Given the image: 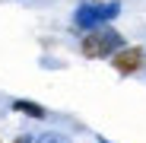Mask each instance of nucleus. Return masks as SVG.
I'll list each match as a JSON object with an SVG mask.
<instances>
[{
  "instance_id": "423d86ee",
  "label": "nucleus",
  "mask_w": 146,
  "mask_h": 143,
  "mask_svg": "<svg viewBox=\"0 0 146 143\" xmlns=\"http://www.w3.org/2000/svg\"><path fill=\"white\" fill-rule=\"evenodd\" d=\"M13 143H35V137H32V134H19Z\"/></svg>"
},
{
  "instance_id": "0eeeda50",
  "label": "nucleus",
  "mask_w": 146,
  "mask_h": 143,
  "mask_svg": "<svg viewBox=\"0 0 146 143\" xmlns=\"http://www.w3.org/2000/svg\"><path fill=\"white\" fill-rule=\"evenodd\" d=\"M0 143H3V140H0Z\"/></svg>"
},
{
  "instance_id": "20e7f679",
  "label": "nucleus",
  "mask_w": 146,
  "mask_h": 143,
  "mask_svg": "<svg viewBox=\"0 0 146 143\" xmlns=\"http://www.w3.org/2000/svg\"><path fill=\"white\" fill-rule=\"evenodd\" d=\"M13 111L29 114V118H35V121H44V118H48V111H44L38 102H26V99H16V102H13Z\"/></svg>"
},
{
  "instance_id": "7ed1b4c3",
  "label": "nucleus",
  "mask_w": 146,
  "mask_h": 143,
  "mask_svg": "<svg viewBox=\"0 0 146 143\" xmlns=\"http://www.w3.org/2000/svg\"><path fill=\"white\" fill-rule=\"evenodd\" d=\"M111 67L117 70L121 76H133V73H140V70L146 67V51H143L140 45H124L111 57Z\"/></svg>"
},
{
  "instance_id": "39448f33",
  "label": "nucleus",
  "mask_w": 146,
  "mask_h": 143,
  "mask_svg": "<svg viewBox=\"0 0 146 143\" xmlns=\"http://www.w3.org/2000/svg\"><path fill=\"white\" fill-rule=\"evenodd\" d=\"M35 143H70L64 134H54V130H48V134H38L35 137Z\"/></svg>"
},
{
  "instance_id": "f03ea898",
  "label": "nucleus",
  "mask_w": 146,
  "mask_h": 143,
  "mask_svg": "<svg viewBox=\"0 0 146 143\" xmlns=\"http://www.w3.org/2000/svg\"><path fill=\"white\" fill-rule=\"evenodd\" d=\"M121 3L117 0H111V3H83L76 10V16H73V26H76L80 32H89V29H99V26H108V22L117 16Z\"/></svg>"
},
{
  "instance_id": "f257e3e1",
  "label": "nucleus",
  "mask_w": 146,
  "mask_h": 143,
  "mask_svg": "<svg viewBox=\"0 0 146 143\" xmlns=\"http://www.w3.org/2000/svg\"><path fill=\"white\" fill-rule=\"evenodd\" d=\"M121 48H124V41H121V35L111 29V26H99V29H89L80 35V54L86 61H102V57H114Z\"/></svg>"
}]
</instances>
